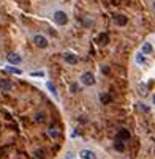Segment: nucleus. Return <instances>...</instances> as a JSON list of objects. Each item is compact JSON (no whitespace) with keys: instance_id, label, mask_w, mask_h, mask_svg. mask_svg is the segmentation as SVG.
<instances>
[{"instance_id":"nucleus-4","label":"nucleus","mask_w":155,"mask_h":159,"mask_svg":"<svg viewBox=\"0 0 155 159\" xmlns=\"http://www.w3.org/2000/svg\"><path fill=\"white\" fill-rule=\"evenodd\" d=\"M7 58H8V63H11V65H17V63H21V55L19 54H16V52H10L8 55H7Z\"/></svg>"},{"instance_id":"nucleus-3","label":"nucleus","mask_w":155,"mask_h":159,"mask_svg":"<svg viewBox=\"0 0 155 159\" xmlns=\"http://www.w3.org/2000/svg\"><path fill=\"white\" fill-rule=\"evenodd\" d=\"M33 43H35V46L44 49V48H48V39L44 38L43 35H35L33 36Z\"/></svg>"},{"instance_id":"nucleus-7","label":"nucleus","mask_w":155,"mask_h":159,"mask_svg":"<svg viewBox=\"0 0 155 159\" xmlns=\"http://www.w3.org/2000/svg\"><path fill=\"white\" fill-rule=\"evenodd\" d=\"M0 88H2L3 92H10V90H11V82H10L8 79L0 80Z\"/></svg>"},{"instance_id":"nucleus-21","label":"nucleus","mask_w":155,"mask_h":159,"mask_svg":"<svg viewBox=\"0 0 155 159\" xmlns=\"http://www.w3.org/2000/svg\"><path fill=\"white\" fill-rule=\"evenodd\" d=\"M152 101H153V104H155V95H153V98H152Z\"/></svg>"},{"instance_id":"nucleus-9","label":"nucleus","mask_w":155,"mask_h":159,"mask_svg":"<svg viewBox=\"0 0 155 159\" xmlns=\"http://www.w3.org/2000/svg\"><path fill=\"white\" fill-rule=\"evenodd\" d=\"M127 139H130V132L127 129H120L119 131V140H127Z\"/></svg>"},{"instance_id":"nucleus-14","label":"nucleus","mask_w":155,"mask_h":159,"mask_svg":"<svg viewBox=\"0 0 155 159\" xmlns=\"http://www.w3.org/2000/svg\"><path fill=\"white\" fill-rule=\"evenodd\" d=\"M100 101H101V102H109L111 98H109L108 93H101V95H100Z\"/></svg>"},{"instance_id":"nucleus-6","label":"nucleus","mask_w":155,"mask_h":159,"mask_svg":"<svg viewBox=\"0 0 155 159\" xmlns=\"http://www.w3.org/2000/svg\"><path fill=\"white\" fill-rule=\"evenodd\" d=\"M63 58H65L66 63H70V65H76V63H78V55H75V54H71V52L65 54Z\"/></svg>"},{"instance_id":"nucleus-17","label":"nucleus","mask_w":155,"mask_h":159,"mask_svg":"<svg viewBox=\"0 0 155 159\" xmlns=\"http://www.w3.org/2000/svg\"><path fill=\"white\" fill-rule=\"evenodd\" d=\"M136 61H138V63H141V65H144V63H146V58L143 57V54H138V57H136Z\"/></svg>"},{"instance_id":"nucleus-15","label":"nucleus","mask_w":155,"mask_h":159,"mask_svg":"<svg viewBox=\"0 0 155 159\" xmlns=\"http://www.w3.org/2000/svg\"><path fill=\"white\" fill-rule=\"evenodd\" d=\"M114 148L117 150V151H124V145H122V140H116V143H114Z\"/></svg>"},{"instance_id":"nucleus-16","label":"nucleus","mask_w":155,"mask_h":159,"mask_svg":"<svg viewBox=\"0 0 155 159\" xmlns=\"http://www.w3.org/2000/svg\"><path fill=\"white\" fill-rule=\"evenodd\" d=\"M7 71H10V73H14V74H21V73H22L21 70H17V68H14V66H7Z\"/></svg>"},{"instance_id":"nucleus-13","label":"nucleus","mask_w":155,"mask_h":159,"mask_svg":"<svg viewBox=\"0 0 155 159\" xmlns=\"http://www.w3.org/2000/svg\"><path fill=\"white\" fill-rule=\"evenodd\" d=\"M46 87L49 88V92H51V93H52L54 96H57V90H56V87H54V85H52L51 82H48V84H46Z\"/></svg>"},{"instance_id":"nucleus-22","label":"nucleus","mask_w":155,"mask_h":159,"mask_svg":"<svg viewBox=\"0 0 155 159\" xmlns=\"http://www.w3.org/2000/svg\"><path fill=\"white\" fill-rule=\"evenodd\" d=\"M153 8H155V0H153Z\"/></svg>"},{"instance_id":"nucleus-5","label":"nucleus","mask_w":155,"mask_h":159,"mask_svg":"<svg viewBox=\"0 0 155 159\" xmlns=\"http://www.w3.org/2000/svg\"><path fill=\"white\" fill-rule=\"evenodd\" d=\"M79 156H81L82 159H97L95 153L90 151V150H81V151H79Z\"/></svg>"},{"instance_id":"nucleus-10","label":"nucleus","mask_w":155,"mask_h":159,"mask_svg":"<svg viewBox=\"0 0 155 159\" xmlns=\"http://www.w3.org/2000/svg\"><path fill=\"white\" fill-rule=\"evenodd\" d=\"M116 24L117 25H125L127 24V17L125 16H117L116 17Z\"/></svg>"},{"instance_id":"nucleus-11","label":"nucleus","mask_w":155,"mask_h":159,"mask_svg":"<svg viewBox=\"0 0 155 159\" xmlns=\"http://www.w3.org/2000/svg\"><path fill=\"white\" fill-rule=\"evenodd\" d=\"M152 52V46L149 43H144L143 44V54H150Z\"/></svg>"},{"instance_id":"nucleus-18","label":"nucleus","mask_w":155,"mask_h":159,"mask_svg":"<svg viewBox=\"0 0 155 159\" xmlns=\"http://www.w3.org/2000/svg\"><path fill=\"white\" fill-rule=\"evenodd\" d=\"M30 76H36V77H43L44 73L43 71H36V73H30Z\"/></svg>"},{"instance_id":"nucleus-20","label":"nucleus","mask_w":155,"mask_h":159,"mask_svg":"<svg viewBox=\"0 0 155 159\" xmlns=\"http://www.w3.org/2000/svg\"><path fill=\"white\" fill-rule=\"evenodd\" d=\"M63 159H73V157H71V154H68V156H65Z\"/></svg>"},{"instance_id":"nucleus-12","label":"nucleus","mask_w":155,"mask_h":159,"mask_svg":"<svg viewBox=\"0 0 155 159\" xmlns=\"http://www.w3.org/2000/svg\"><path fill=\"white\" fill-rule=\"evenodd\" d=\"M48 134L51 135L52 139H57V137H59V132H57L56 128H49V129H48Z\"/></svg>"},{"instance_id":"nucleus-2","label":"nucleus","mask_w":155,"mask_h":159,"mask_svg":"<svg viewBox=\"0 0 155 159\" xmlns=\"http://www.w3.org/2000/svg\"><path fill=\"white\" fill-rule=\"evenodd\" d=\"M81 82H82V85H85V87H92V85H95V76H94L90 71H87V73H84V74L81 76Z\"/></svg>"},{"instance_id":"nucleus-8","label":"nucleus","mask_w":155,"mask_h":159,"mask_svg":"<svg viewBox=\"0 0 155 159\" xmlns=\"http://www.w3.org/2000/svg\"><path fill=\"white\" fill-rule=\"evenodd\" d=\"M108 43H109V36H108V33H101V35L98 36V44H100V46H106Z\"/></svg>"},{"instance_id":"nucleus-1","label":"nucleus","mask_w":155,"mask_h":159,"mask_svg":"<svg viewBox=\"0 0 155 159\" xmlns=\"http://www.w3.org/2000/svg\"><path fill=\"white\" fill-rule=\"evenodd\" d=\"M52 19H54L56 24H59V25H65L66 22H68V16H66V13H63V11H56Z\"/></svg>"},{"instance_id":"nucleus-19","label":"nucleus","mask_w":155,"mask_h":159,"mask_svg":"<svg viewBox=\"0 0 155 159\" xmlns=\"http://www.w3.org/2000/svg\"><path fill=\"white\" fill-rule=\"evenodd\" d=\"M71 92H73V93L79 92V87H78V84H73V85H71Z\"/></svg>"}]
</instances>
